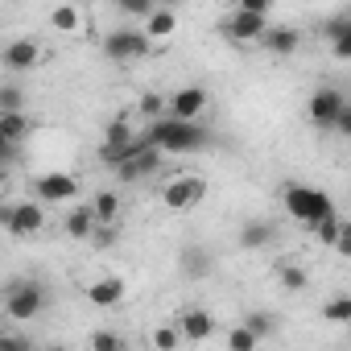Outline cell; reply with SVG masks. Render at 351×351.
<instances>
[{
	"label": "cell",
	"instance_id": "cell-23",
	"mask_svg": "<svg viewBox=\"0 0 351 351\" xmlns=\"http://www.w3.org/2000/svg\"><path fill=\"white\" fill-rule=\"evenodd\" d=\"M261 347V339L248 330V326H236L232 335H228V351H256Z\"/></svg>",
	"mask_w": 351,
	"mask_h": 351
},
{
	"label": "cell",
	"instance_id": "cell-11",
	"mask_svg": "<svg viewBox=\"0 0 351 351\" xmlns=\"http://www.w3.org/2000/svg\"><path fill=\"white\" fill-rule=\"evenodd\" d=\"M34 191H38L42 203H66V199L79 195V182L71 178V173H42V178L34 182Z\"/></svg>",
	"mask_w": 351,
	"mask_h": 351
},
{
	"label": "cell",
	"instance_id": "cell-37",
	"mask_svg": "<svg viewBox=\"0 0 351 351\" xmlns=\"http://www.w3.org/2000/svg\"><path fill=\"white\" fill-rule=\"evenodd\" d=\"M153 5H165V9H178L182 0H153Z\"/></svg>",
	"mask_w": 351,
	"mask_h": 351
},
{
	"label": "cell",
	"instance_id": "cell-38",
	"mask_svg": "<svg viewBox=\"0 0 351 351\" xmlns=\"http://www.w3.org/2000/svg\"><path fill=\"white\" fill-rule=\"evenodd\" d=\"M5 178H9V169H5V165H0V186H5Z\"/></svg>",
	"mask_w": 351,
	"mask_h": 351
},
{
	"label": "cell",
	"instance_id": "cell-8",
	"mask_svg": "<svg viewBox=\"0 0 351 351\" xmlns=\"http://www.w3.org/2000/svg\"><path fill=\"white\" fill-rule=\"evenodd\" d=\"M343 91L339 87H318L314 95H310V124L314 128H335V120H339V112H343Z\"/></svg>",
	"mask_w": 351,
	"mask_h": 351
},
{
	"label": "cell",
	"instance_id": "cell-29",
	"mask_svg": "<svg viewBox=\"0 0 351 351\" xmlns=\"http://www.w3.org/2000/svg\"><path fill=\"white\" fill-rule=\"evenodd\" d=\"M244 326H248L256 339H269V335H273V314H248Z\"/></svg>",
	"mask_w": 351,
	"mask_h": 351
},
{
	"label": "cell",
	"instance_id": "cell-25",
	"mask_svg": "<svg viewBox=\"0 0 351 351\" xmlns=\"http://www.w3.org/2000/svg\"><path fill=\"white\" fill-rule=\"evenodd\" d=\"M178 343H182L178 326H157V330H153V347H157V351H173Z\"/></svg>",
	"mask_w": 351,
	"mask_h": 351
},
{
	"label": "cell",
	"instance_id": "cell-7",
	"mask_svg": "<svg viewBox=\"0 0 351 351\" xmlns=\"http://www.w3.org/2000/svg\"><path fill=\"white\" fill-rule=\"evenodd\" d=\"M0 228H9L13 236H34L46 228V211L42 203H17L9 211H0Z\"/></svg>",
	"mask_w": 351,
	"mask_h": 351
},
{
	"label": "cell",
	"instance_id": "cell-30",
	"mask_svg": "<svg viewBox=\"0 0 351 351\" xmlns=\"http://www.w3.org/2000/svg\"><path fill=\"white\" fill-rule=\"evenodd\" d=\"M91 351H124V339L112 330H99V335H91Z\"/></svg>",
	"mask_w": 351,
	"mask_h": 351
},
{
	"label": "cell",
	"instance_id": "cell-1",
	"mask_svg": "<svg viewBox=\"0 0 351 351\" xmlns=\"http://www.w3.org/2000/svg\"><path fill=\"white\" fill-rule=\"evenodd\" d=\"M145 141L161 153H195V149H207L211 145V132L199 124V120H173V116H157L149 120V132Z\"/></svg>",
	"mask_w": 351,
	"mask_h": 351
},
{
	"label": "cell",
	"instance_id": "cell-6",
	"mask_svg": "<svg viewBox=\"0 0 351 351\" xmlns=\"http://www.w3.org/2000/svg\"><path fill=\"white\" fill-rule=\"evenodd\" d=\"M157 169H161V149H153V145L141 136V145L116 165V182H141V178H153Z\"/></svg>",
	"mask_w": 351,
	"mask_h": 351
},
{
	"label": "cell",
	"instance_id": "cell-32",
	"mask_svg": "<svg viewBox=\"0 0 351 351\" xmlns=\"http://www.w3.org/2000/svg\"><path fill=\"white\" fill-rule=\"evenodd\" d=\"M182 269H186V273H195V277H203V273L211 269V261L195 248V252H186V256H182Z\"/></svg>",
	"mask_w": 351,
	"mask_h": 351
},
{
	"label": "cell",
	"instance_id": "cell-21",
	"mask_svg": "<svg viewBox=\"0 0 351 351\" xmlns=\"http://www.w3.org/2000/svg\"><path fill=\"white\" fill-rule=\"evenodd\" d=\"M50 25H54L58 34H75V29H79V9H75V5H58V9L50 13Z\"/></svg>",
	"mask_w": 351,
	"mask_h": 351
},
{
	"label": "cell",
	"instance_id": "cell-2",
	"mask_svg": "<svg viewBox=\"0 0 351 351\" xmlns=\"http://www.w3.org/2000/svg\"><path fill=\"white\" fill-rule=\"evenodd\" d=\"M281 203H285V215L298 219V223H306V228H314V223L326 219V215H339V211H335V199H330L326 191L302 186V182H289V186L281 191Z\"/></svg>",
	"mask_w": 351,
	"mask_h": 351
},
{
	"label": "cell",
	"instance_id": "cell-10",
	"mask_svg": "<svg viewBox=\"0 0 351 351\" xmlns=\"http://www.w3.org/2000/svg\"><path fill=\"white\" fill-rule=\"evenodd\" d=\"M0 62H5L9 71H34L42 62V46L34 38H17V42H9L5 50H0Z\"/></svg>",
	"mask_w": 351,
	"mask_h": 351
},
{
	"label": "cell",
	"instance_id": "cell-15",
	"mask_svg": "<svg viewBox=\"0 0 351 351\" xmlns=\"http://www.w3.org/2000/svg\"><path fill=\"white\" fill-rule=\"evenodd\" d=\"M87 302H91V306H99V310L120 306V302H124V281H120V277H104V281L87 285Z\"/></svg>",
	"mask_w": 351,
	"mask_h": 351
},
{
	"label": "cell",
	"instance_id": "cell-31",
	"mask_svg": "<svg viewBox=\"0 0 351 351\" xmlns=\"http://www.w3.org/2000/svg\"><path fill=\"white\" fill-rule=\"evenodd\" d=\"M161 112H165V99H161L157 91H149V95L141 99V116H145V120H157Z\"/></svg>",
	"mask_w": 351,
	"mask_h": 351
},
{
	"label": "cell",
	"instance_id": "cell-9",
	"mask_svg": "<svg viewBox=\"0 0 351 351\" xmlns=\"http://www.w3.org/2000/svg\"><path fill=\"white\" fill-rule=\"evenodd\" d=\"M269 29V17H261V13H248V9H236L228 21H223V34L232 38V42H240V46H252L261 34Z\"/></svg>",
	"mask_w": 351,
	"mask_h": 351
},
{
	"label": "cell",
	"instance_id": "cell-17",
	"mask_svg": "<svg viewBox=\"0 0 351 351\" xmlns=\"http://www.w3.org/2000/svg\"><path fill=\"white\" fill-rule=\"evenodd\" d=\"M62 228H66V236H71V240H91V232H95L99 223H95V211H91V207H75V211L66 215V223H62Z\"/></svg>",
	"mask_w": 351,
	"mask_h": 351
},
{
	"label": "cell",
	"instance_id": "cell-4",
	"mask_svg": "<svg viewBox=\"0 0 351 351\" xmlns=\"http://www.w3.org/2000/svg\"><path fill=\"white\" fill-rule=\"evenodd\" d=\"M42 310H46V289L38 281H13L5 289V314L9 318L25 322V318H38Z\"/></svg>",
	"mask_w": 351,
	"mask_h": 351
},
{
	"label": "cell",
	"instance_id": "cell-24",
	"mask_svg": "<svg viewBox=\"0 0 351 351\" xmlns=\"http://www.w3.org/2000/svg\"><path fill=\"white\" fill-rule=\"evenodd\" d=\"M0 112H25V91L21 87H0Z\"/></svg>",
	"mask_w": 351,
	"mask_h": 351
},
{
	"label": "cell",
	"instance_id": "cell-33",
	"mask_svg": "<svg viewBox=\"0 0 351 351\" xmlns=\"http://www.w3.org/2000/svg\"><path fill=\"white\" fill-rule=\"evenodd\" d=\"M330 54H335L339 62H347V58H351V29H347V34H339V38H330Z\"/></svg>",
	"mask_w": 351,
	"mask_h": 351
},
{
	"label": "cell",
	"instance_id": "cell-18",
	"mask_svg": "<svg viewBox=\"0 0 351 351\" xmlns=\"http://www.w3.org/2000/svg\"><path fill=\"white\" fill-rule=\"evenodd\" d=\"M29 128H34V124H29L25 112H0V132H5L13 145H21V141L29 136Z\"/></svg>",
	"mask_w": 351,
	"mask_h": 351
},
{
	"label": "cell",
	"instance_id": "cell-34",
	"mask_svg": "<svg viewBox=\"0 0 351 351\" xmlns=\"http://www.w3.org/2000/svg\"><path fill=\"white\" fill-rule=\"evenodd\" d=\"M236 9H248V13H261V17H269V13H273V0H240Z\"/></svg>",
	"mask_w": 351,
	"mask_h": 351
},
{
	"label": "cell",
	"instance_id": "cell-28",
	"mask_svg": "<svg viewBox=\"0 0 351 351\" xmlns=\"http://www.w3.org/2000/svg\"><path fill=\"white\" fill-rule=\"evenodd\" d=\"M281 285L285 289H306V269H298V265H281Z\"/></svg>",
	"mask_w": 351,
	"mask_h": 351
},
{
	"label": "cell",
	"instance_id": "cell-5",
	"mask_svg": "<svg viewBox=\"0 0 351 351\" xmlns=\"http://www.w3.org/2000/svg\"><path fill=\"white\" fill-rule=\"evenodd\" d=\"M207 195V182L199 178V173H178V178H169L161 186V203L169 211H195Z\"/></svg>",
	"mask_w": 351,
	"mask_h": 351
},
{
	"label": "cell",
	"instance_id": "cell-3",
	"mask_svg": "<svg viewBox=\"0 0 351 351\" xmlns=\"http://www.w3.org/2000/svg\"><path fill=\"white\" fill-rule=\"evenodd\" d=\"M104 54H108L112 62H136V58L157 54V42H153L149 34H141V29H112V34L104 38Z\"/></svg>",
	"mask_w": 351,
	"mask_h": 351
},
{
	"label": "cell",
	"instance_id": "cell-14",
	"mask_svg": "<svg viewBox=\"0 0 351 351\" xmlns=\"http://www.w3.org/2000/svg\"><path fill=\"white\" fill-rule=\"evenodd\" d=\"M211 330H215V322H211L207 310H182V314H178V335H182V339L203 343V339H211Z\"/></svg>",
	"mask_w": 351,
	"mask_h": 351
},
{
	"label": "cell",
	"instance_id": "cell-22",
	"mask_svg": "<svg viewBox=\"0 0 351 351\" xmlns=\"http://www.w3.org/2000/svg\"><path fill=\"white\" fill-rule=\"evenodd\" d=\"M322 318H326V322H335V326L351 322V298H330V302H326V310H322Z\"/></svg>",
	"mask_w": 351,
	"mask_h": 351
},
{
	"label": "cell",
	"instance_id": "cell-35",
	"mask_svg": "<svg viewBox=\"0 0 351 351\" xmlns=\"http://www.w3.org/2000/svg\"><path fill=\"white\" fill-rule=\"evenodd\" d=\"M347 29H351L347 17H330V21H326V38H339V34H347Z\"/></svg>",
	"mask_w": 351,
	"mask_h": 351
},
{
	"label": "cell",
	"instance_id": "cell-27",
	"mask_svg": "<svg viewBox=\"0 0 351 351\" xmlns=\"http://www.w3.org/2000/svg\"><path fill=\"white\" fill-rule=\"evenodd\" d=\"M104 141H108V145H128V141H132V124H128V120H112L108 132H104Z\"/></svg>",
	"mask_w": 351,
	"mask_h": 351
},
{
	"label": "cell",
	"instance_id": "cell-20",
	"mask_svg": "<svg viewBox=\"0 0 351 351\" xmlns=\"http://www.w3.org/2000/svg\"><path fill=\"white\" fill-rule=\"evenodd\" d=\"M240 244L256 252V248L273 244V228H269V223H261V219H252V223H244V228H240Z\"/></svg>",
	"mask_w": 351,
	"mask_h": 351
},
{
	"label": "cell",
	"instance_id": "cell-19",
	"mask_svg": "<svg viewBox=\"0 0 351 351\" xmlns=\"http://www.w3.org/2000/svg\"><path fill=\"white\" fill-rule=\"evenodd\" d=\"M91 211H95V223H116L120 219V195L116 191H99Z\"/></svg>",
	"mask_w": 351,
	"mask_h": 351
},
{
	"label": "cell",
	"instance_id": "cell-26",
	"mask_svg": "<svg viewBox=\"0 0 351 351\" xmlns=\"http://www.w3.org/2000/svg\"><path fill=\"white\" fill-rule=\"evenodd\" d=\"M116 9H120L124 17H136V21H145V17L153 13V0H116Z\"/></svg>",
	"mask_w": 351,
	"mask_h": 351
},
{
	"label": "cell",
	"instance_id": "cell-12",
	"mask_svg": "<svg viewBox=\"0 0 351 351\" xmlns=\"http://www.w3.org/2000/svg\"><path fill=\"white\" fill-rule=\"evenodd\" d=\"M207 112V91L203 87H182V91H173L169 99V116L173 120H199Z\"/></svg>",
	"mask_w": 351,
	"mask_h": 351
},
{
	"label": "cell",
	"instance_id": "cell-36",
	"mask_svg": "<svg viewBox=\"0 0 351 351\" xmlns=\"http://www.w3.org/2000/svg\"><path fill=\"white\" fill-rule=\"evenodd\" d=\"M13 149H17V145H13V141H9L5 132H0V165H5V161L13 157Z\"/></svg>",
	"mask_w": 351,
	"mask_h": 351
},
{
	"label": "cell",
	"instance_id": "cell-16",
	"mask_svg": "<svg viewBox=\"0 0 351 351\" xmlns=\"http://www.w3.org/2000/svg\"><path fill=\"white\" fill-rule=\"evenodd\" d=\"M173 29H178V13L165 9V5H153V13L145 17V34L153 42H165V38H173Z\"/></svg>",
	"mask_w": 351,
	"mask_h": 351
},
{
	"label": "cell",
	"instance_id": "cell-13",
	"mask_svg": "<svg viewBox=\"0 0 351 351\" xmlns=\"http://www.w3.org/2000/svg\"><path fill=\"white\" fill-rule=\"evenodd\" d=\"M273 58H289V54H298V46H302V34L298 29H289V25H277V29H265L261 38H256Z\"/></svg>",
	"mask_w": 351,
	"mask_h": 351
}]
</instances>
